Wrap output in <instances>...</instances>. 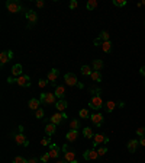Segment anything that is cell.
<instances>
[{
  "label": "cell",
  "mask_w": 145,
  "mask_h": 163,
  "mask_svg": "<svg viewBox=\"0 0 145 163\" xmlns=\"http://www.w3.org/2000/svg\"><path fill=\"white\" fill-rule=\"evenodd\" d=\"M90 92H93V96H91V99L88 101V105L91 109H100L102 106H103V99H102V90L100 89H90Z\"/></svg>",
  "instance_id": "6da1fadb"
},
{
  "label": "cell",
  "mask_w": 145,
  "mask_h": 163,
  "mask_svg": "<svg viewBox=\"0 0 145 163\" xmlns=\"http://www.w3.org/2000/svg\"><path fill=\"white\" fill-rule=\"evenodd\" d=\"M55 93H52V92H47V93H41V98H39V101H41V104H47V105H54V104H57L55 102Z\"/></svg>",
  "instance_id": "7a4b0ae2"
},
{
  "label": "cell",
  "mask_w": 145,
  "mask_h": 163,
  "mask_svg": "<svg viewBox=\"0 0 145 163\" xmlns=\"http://www.w3.org/2000/svg\"><path fill=\"white\" fill-rule=\"evenodd\" d=\"M6 8L10 13H18L22 10V5H20L18 0H7L6 2Z\"/></svg>",
  "instance_id": "3957f363"
},
{
  "label": "cell",
  "mask_w": 145,
  "mask_h": 163,
  "mask_svg": "<svg viewBox=\"0 0 145 163\" xmlns=\"http://www.w3.org/2000/svg\"><path fill=\"white\" fill-rule=\"evenodd\" d=\"M62 150H64V157H65V162L71 163L73 160H76V152H73L71 149H68L67 144L62 146Z\"/></svg>",
  "instance_id": "277c9868"
},
{
  "label": "cell",
  "mask_w": 145,
  "mask_h": 163,
  "mask_svg": "<svg viewBox=\"0 0 145 163\" xmlns=\"http://www.w3.org/2000/svg\"><path fill=\"white\" fill-rule=\"evenodd\" d=\"M65 118H67V114H65V112H55L54 115L49 118V121H51L52 124L58 125V124H61V122H62Z\"/></svg>",
  "instance_id": "5b68a950"
},
{
  "label": "cell",
  "mask_w": 145,
  "mask_h": 163,
  "mask_svg": "<svg viewBox=\"0 0 145 163\" xmlns=\"http://www.w3.org/2000/svg\"><path fill=\"white\" fill-rule=\"evenodd\" d=\"M13 57V51L12 50H6V51H1V54H0V64L1 66H4L7 61H10Z\"/></svg>",
  "instance_id": "8992f818"
},
{
  "label": "cell",
  "mask_w": 145,
  "mask_h": 163,
  "mask_svg": "<svg viewBox=\"0 0 145 163\" xmlns=\"http://www.w3.org/2000/svg\"><path fill=\"white\" fill-rule=\"evenodd\" d=\"M103 143H109V137L105 134H94L93 137V146L97 147V146H100V144Z\"/></svg>",
  "instance_id": "52a82bcc"
},
{
  "label": "cell",
  "mask_w": 145,
  "mask_h": 163,
  "mask_svg": "<svg viewBox=\"0 0 145 163\" xmlns=\"http://www.w3.org/2000/svg\"><path fill=\"white\" fill-rule=\"evenodd\" d=\"M15 82L22 87H29L30 86V79H29L28 74H22V76H19L18 79H15Z\"/></svg>",
  "instance_id": "ba28073f"
},
{
  "label": "cell",
  "mask_w": 145,
  "mask_h": 163,
  "mask_svg": "<svg viewBox=\"0 0 145 163\" xmlns=\"http://www.w3.org/2000/svg\"><path fill=\"white\" fill-rule=\"evenodd\" d=\"M90 121L93 122V125H96V127H100V125L103 124V121H105V118L102 114H99V112H94V114H91L90 116Z\"/></svg>",
  "instance_id": "9c48e42d"
},
{
  "label": "cell",
  "mask_w": 145,
  "mask_h": 163,
  "mask_svg": "<svg viewBox=\"0 0 145 163\" xmlns=\"http://www.w3.org/2000/svg\"><path fill=\"white\" fill-rule=\"evenodd\" d=\"M64 80H65L67 86H76V85H78L77 76H76L74 73H67V74L64 76Z\"/></svg>",
  "instance_id": "30bf717a"
},
{
  "label": "cell",
  "mask_w": 145,
  "mask_h": 163,
  "mask_svg": "<svg viewBox=\"0 0 145 163\" xmlns=\"http://www.w3.org/2000/svg\"><path fill=\"white\" fill-rule=\"evenodd\" d=\"M15 141H16L18 146H23V147H28V146H29L28 138L23 135V133H19V134L15 135Z\"/></svg>",
  "instance_id": "8fae6325"
},
{
  "label": "cell",
  "mask_w": 145,
  "mask_h": 163,
  "mask_svg": "<svg viewBox=\"0 0 145 163\" xmlns=\"http://www.w3.org/2000/svg\"><path fill=\"white\" fill-rule=\"evenodd\" d=\"M83 157H84L86 160H96L97 157H99V153H97V150H94V149H90V150H86V152H84Z\"/></svg>",
  "instance_id": "7c38bea8"
},
{
  "label": "cell",
  "mask_w": 145,
  "mask_h": 163,
  "mask_svg": "<svg viewBox=\"0 0 145 163\" xmlns=\"http://www.w3.org/2000/svg\"><path fill=\"white\" fill-rule=\"evenodd\" d=\"M58 76H59V70L58 68H52L48 73V82H51V85L55 86V82H57Z\"/></svg>",
  "instance_id": "4fadbf2b"
},
{
  "label": "cell",
  "mask_w": 145,
  "mask_h": 163,
  "mask_svg": "<svg viewBox=\"0 0 145 163\" xmlns=\"http://www.w3.org/2000/svg\"><path fill=\"white\" fill-rule=\"evenodd\" d=\"M67 101H64V99H59V101H57V104H55V109H57L58 112H64L65 109H67Z\"/></svg>",
  "instance_id": "5bb4252c"
},
{
  "label": "cell",
  "mask_w": 145,
  "mask_h": 163,
  "mask_svg": "<svg viewBox=\"0 0 145 163\" xmlns=\"http://www.w3.org/2000/svg\"><path fill=\"white\" fill-rule=\"evenodd\" d=\"M65 138H67L68 141H76L78 138V130H70V131H67Z\"/></svg>",
  "instance_id": "9a60e30c"
},
{
  "label": "cell",
  "mask_w": 145,
  "mask_h": 163,
  "mask_svg": "<svg viewBox=\"0 0 145 163\" xmlns=\"http://www.w3.org/2000/svg\"><path fill=\"white\" fill-rule=\"evenodd\" d=\"M55 96H57L58 99H64V96H65V86H62V85L55 86Z\"/></svg>",
  "instance_id": "2e32d148"
},
{
  "label": "cell",
  "mask_w": 145,
  "mask_h": 163,
  "mask_svg": "<svg viewBox=\"0 0 145 163\" xmlns=\"http://www.w3.org/2000/svg\"><path fill=\"white\" fill-rule=\"evenodd\" d=\"M59 149H58V146L57 144H54V143H51L49 144V156L52 157V159H55V157H58V154H59V152H58Z\"/></svg>",
  "instance_id": "e0dca14e"
},
{
  "label": "cell",
  "mask_w": 145,
  "mask_h": 163,
  "mask_svg": "<svg viewBox=\"0 0 145 163\" xmlns=\"http://www.w3.org/2000/svg\"><path fill=\"white\" fill-rule=\"evenodd\" d=\"M39 105H41V101H39V99H35V98H32V99L28 102L29 109H32V111H36V109H39Z\"/></svg>",
  "instance_id": "ac0fdd59"
},
{
  "label": "cell",
  "mask_w": 145,
  "mask_h": 163,
  "mask_svg": "<svg viewBox=\"0 0 145 163\" xmlns=\"http://www.w3.org/2000/svg\"><path fill=\"white\" fill-rule=\"evenodd\" d=\"M26 19H28L30 23H35V22L38 20V15H36V12H33V10L26 12Z\"/></svg>",
  "instance_id": "d6986e66"
},
{
  "label": "cell",
  "mask_w": 145,
  "mask_h": 163,
  "mask_svg": "<svg viewBox=\"0 0 145 163\" xmlns=\"http://www.w3.org/2000/svg\"><path fill=\"white\" fill-rule=\"evenodd\" d=\"M138 140H131L129 143H128V150H129V153H135L136 152V147H138Z\"/></svg>",
  "instance_id": "ffe728a7"
},
{
  "label": "cell",
  "mask_w": 145,
  "mask_h": 163,
  "mask_svg": "<svg viewBox=\"0 0 145 163\" xmlns=\"http://www.w3.org/2000/svg\"><path fill=\"white\" fill-rule=\"evenodd\" d=\"M55 124H52V122H49V124L45 125V133H47V135H52L55 134Z\"/></svg>",
  "instance_id": "44dd1931"
},
{
  "label": "cell",
  "mask_w": 145,
  "mask_h": 163,
  "mask_svg": "<svg viewBox=\"0 0 145 163\" xmlns=\"http://www.w3.org/2000/svg\"><path fill=\"white\" fill-rule=\"evenodd\" d=\"M12 74L16 77L22 76V66H20V64H15V66L12 67Z\"/></svg>",
  "instance_id": "7402d4cb"
},
{
  "label": "cell",
  "mask_w": 145,
  "mask_h": 163,
  "mask_svg": "<svg viewBox=\"0 0 145 163\" xmlns=\"http://www.w3.org/2000/svg\"><path fill=\"white\" fill-rule=\"evenodd\" d=\"M83 135H84L86 138H93V137H94V134H93V128H90V127L83 128Z\"/></svg>",
  "instance_id": "603a6c76"
},
{
  "label": "cell",
  "mask_w": 145,
  "mask_h": 163,
  "mask_svg": "<svg viewBox=\"0 0 145 163\" xmlns=\"http://www.w3.org/2000/svg\"><path fill=\"white\" fill-rule=\"evenodd\" d=\"M93 68L96 71H100L103 68V61L102 60H93Z\"/></svg>",
  "instance_id": "cb8c5ba5"
},
{
  "label": "cell",
  "mask_w": 145,
  "mask_h": 163,
  "mask_svg": "<svg viewBox=\"0 0 145 163\" xmlns=\"http://www.w3.org/2000/svg\"><path fill=\"white\" fill-rule=\"evenodd\" d=\"M102 50H103L105 53H110V50H112V42H110V41L102 42Z\"/></svg>",
  "instance_id": "d4e9b609"
},
{
  "label": "cell",
  "mask_w": 145,
  "mask_h": 163,
  "mask_svg": "<svg viewBox=\"0 0 145 163\" xmlns=\"http://www.w3.org/2000/svg\"><path fill=\"white\" fill-rule=\"evenodd\" d=\"M78 116H81V118H84V119H86V118H90L91 114H90V111H88L87 108H84V109H81V111L78 112Z\"/></svg>",
  "instance_id": "484cf974"
},
{
  "label": "cell",
  "mask_w": 145,
  "mask_h": 163,
  "mask_svg": "<svg viewBox=\"0 0 145 163\" xmlns=\"http://www.w3.org/2000/svg\"><path fill=\"white\" fill-rule=\"evenodd\" d=\"M115 106H116L115 102L109 101V102H106V104H105V109H106V112H112V111L115 109Z\"/></svg>",
  "instance_id": "4316f807"
},
{
  "label": "cell",
  "mask_w": 145,
  "mask_h": 163,
  "mask_svg": "<svg viewBox=\"0 0 145 163\" xmlns=\"http://www.w3.org/2000/svg\"><path fill=\"white\" fill-rule=\"evenodd\" d=\"M90 77H91L94 82H102V73H100V71H96V70H94Z\"/></svg>",
  "instance_id": "83f0119b"
},
{
  "label": "cell",
  "mask_w": 145,
  "mask_h": 163,
  "mask_svg": "<svg viewBox=\"0 0 145 163\" xmlns=\"http://www.w3.org/2000/svg\"><path fill=\"white\" fill-rule=\"evenodd\" d=\"M86 8L88 10H94L97 8V2H96V0H88V2H87V5H86Z\"/></svg>",
  "instance_id": "f1b7e54d"
},
{
  "label": "cell",
  "mask_w": 145,
  "mask_h": 163,
  "mask_svg": "<svg viewBox=\"0 0 145 163\" xmlns=\"http://www.w3.org/2000/svg\"><path fill=\"white\" fill-rule=\"evenodd\" d=\"M78 128H80L78 119H71V121H70V130H78Z\"/></svg>",
  "instance_id": "f546056e"
},
{
  "label": "cell",
  "mask_w": 145,
  "mask_h": 163,
  "mask_svg": "<svg viewBox=\"0 0 145 163\" xmlns=\"http://www.w3.org/2000/svg\"><path fill=\"white\" fill-rule=\"evenodd\" d=\"M99 38L102 39L103 42H105V41H110V39H109V32H107V31H102L100 35H99Z\"/></svg>",
  "instance_id": "4dcf8cb0"
},
{
  "label": "cell",
  "mask_w": 145,
  "mask_h": 163,
  "mask_svg": "<svg viewBox=\"0 0 145 163\" xmlns=\"http://www.w3.org/2000/svg\"><path fill=\"white\" fill-rule=\"evenodd\" d=\"M81 73H83L84 76H91L93 71H90V67H88V66H83V67H81Z\"/></svg>",
  "instance_id": "1f68e13d"
},
{
  "label": "cell",
  "mask_w": 145,
  "mask_h": 163,
  "mask_svg": "<svg viewBox=\"0 0 145 163\" xmlns=\"http://www.w3.org/2000/svg\"><path fill=\"white\" fill-rule=\"evenodd\" d=\"M29 160H26L25 157H22V156H18V157H15V160L13 163H28Z\"/></svg>",
  "instance_id": "d6a6232c"
},
{
  "label": "cell",
  "mask_w": 145,
  "mask_h": 163,
  "mask_svg": "<svg viewBox=\"0 0 145 163\" xmlns=\"http://www.w3.org/2000/svg\"><path fill=\"white\" fill-rule=\"evenodd\" d=\"M113 5L122 8V6H126V0H113Z\"/></svg>",
  "instance_id": "836d02e7"
},
{
  "label": "cell",
  "mask_w": 145,
  "mask_h": 163,
  "mask_svg": "<svg viewBox=\"0 0 145 163\" xmlns=\"http://www.w3.org/2000/svg\"><path fill=\"white\" fill-rule=\"evenodd\" d=\"M51 159V156H49V153H44L42 156H41V162L42 163H47Z\"/></svg>",
  "instance_id": "e575fe53"
},
{
  "label": "cell",
  "mask_w": 145,
  "mask_h": 163,
  "mask_svg": "<svg viewBox=\"0 0 145 163\" xmlns=\"http://www.w3.org/2000/svg\"><path fill=\"white\" fill-rule=\"evenodd\" d=\"M136 134L139 135V137H144L145 135V127H139V128H136Z\"/></svg>",
  "instance_id": "d590c367"
},
{
  "label": "cell",
  "mask_w": 145,
  "mask_h": 163,
  "mask_svg": "<svg viewBox=\"0 0 145 163\" xmlns=\"http://www.w3.org/2000/svg\"><path fill=\"white\" fill-rule=\"evenodd\" d=\"M41 144H42V146H49V144H51V138H49V137H44V138L41 140Z\"/></svg>",
  "instance_id": "8d00e7d4"
},
{
  "label": "cell",
  "mask_w": 145,
  "mask_h": 163,
  "mask_svg": "<svg viewBox=\"0 0 145 163\" xmlns=\"http://www.w3.org/2000/svg\"><path fill=\"white\" fill-rule=\"evenodd\" d=\"M35 116H36V118H42V116H44V109H42V108L36 109V111H35Z\"/></svg>",
  "instance_id": "74e56055"
},
{
  "label": "cell",
  "mask_w": 145,
  "mask_h": 163,
  "mask_svg": "<svg viewBox=\"0 0 145 163\" xmlns=\"http://www.w3.org/2000/svg\"><path fill=\"white\" fill-rule=\"evenodd\" d=\"M97 153H99V156H103V154H106L107 153V147H99Z\"/></svg>",
  "instance_id": "f35d334b"
},
{
  "label": "cell",
  "mask_w": 145,
  "mask_h": 163,
  "mask_svg": "<svg viewBox=\"0 0 145 163\" xmlns=\"http://www.w3.org/2000/svg\"><path fill=\"white\" fill-rule=\"evenodd\" d=\"M77 0H71V2H70V9H76V8H77Z\"/></svg>",
  "instance_id": "ab89813d"
},
{
  "label": "cell",
  "mask_w": 145,
  "mask_h": 163,
  "mask_svg": "<svg viewBox=\"0 0 145 163\" xmlns=\"http://www.w3.org/2000/svg\"><path fill=\"white\" fill-rule=\"evenodd\" d=\"M47 83H48V82H47V80H44V79H41V80H39V87H45L47 86Z\"/></svg>",
  "instance_id": "60d3db41"
},
{
  "label": "cell",
  "mask_w": 145,
  "mask_h": 163,
  "mask_svg": "<svg viewBox=\"0 0 145 163\" xmlns=\"http://www.w3.org/2000/svg\"><path fill=\"white\" fill-rule=\"evenodd\" d=\"M36 6H38V8H44V2H42V0H38V2H36Z\"/></svg>",
  "instance_id": "b9f144b4"
},
{
  "label": "cell",
  "mask_w": 145,
  "mask_h": 163,
  "mask_svg": "<svg viewBox=\"0 0 145 163\" xmlns=\"http://www.w3.org/2000/svg\"><path fill=\"white\" fill-rule=\"evenodd\" d=\"M139 144H141V146H145V135L139 138Z\"/></svg>",
  "instance_id": "7bdbcfd3"
},
{
  "label": "cell",
  "mask_w": 145,
  "mask_h": 163,
  "mask_svg": "<svg viewBox=\"0 0 145 163\" xmlns=\"http://www.w3.org/2000/svg\"><path fill=\"white\" fill-rule=\"evenodd\" d=\"M139 71H141V74L145 77V66H144V67H141V70H139Z\"/></svg>",
  "instance_id": "ee69618b"
},
{
  "label": "cell",
  "mask_w": 145,
  "mask_h": 163,
  "mask_svg": "<svg viewBox=\"0 0 145 163\" xmlns=\"http://www.w3.org/2000/svg\"><path fill=\"white\" fill-rule=\"evenodd\" d=\"M36 162H38V159H35V157H33V159H29L28 163H36Z\"/></svg>",
  "instance_id": "f6af8a7d"
},
{
  "label": "cell",
  "mask_w": 145,
  "mask_h": 163,
  "mask_svg": "<svg viewBox=\"0 0 145 163\" xmlns=\"http://www.w3.org/2000/svg\"><path fill=\"white\" fill-rule=\"evenodd\" d=\"M100 41H102V39H100V38H97L96 41H94V45H99V44H100Z\"/></svg>",
  "instance_id": "bcb514c9"
},
{
  "label": "cell",
  "mask_w": 145,
  "mask_h": 163,
  "mask_svg": "<svg viewBox=\"0 0 145 163\" xmlns=\"http://www.w3.org/2000/svg\"><path fill=\"white\" fill-rule=\"evenodd\" d=\"M7 82H9V83H15V79H10V77H9V79H7Z\"/></svg>",
  "instance_id": "7dc6e473"
},
{
  "label": "cell",
  "mask_w": 145,
  "mask_h": 163,
  "mask_svg": "<svg viewBox=\"0 0 145 163\" xmlns=\"http://www.w3.org/2000/svg\"><path fill=\"white\" fill-rule=\"evenodd\" d=\"M57 163H68V162H64V160H58Z\"/></svg>",
  "instance_id": "c3c4849f"
},
{
  "label": "cell",
  "mask_w": 145,
  "mask_h": 163,
  "mask_svg": "<svg viewBox=\"0 0 145 163\" xmlns=\"http://www.w3.org/2000/svg\"><path fill=\"white\" fill-rule=\"evenodd\" d=\"M71 163H78V162H77V160H73V162H71Z\"/></svg>",
  "instance_id": "681fc988"
}]
</instances>
